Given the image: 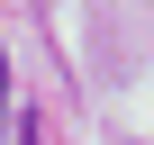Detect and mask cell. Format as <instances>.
<instances>
[{
    "label": "cell",
    "instance_id": "cell-1",
    "mask_svg": "<svg viewBox=\"0 0 154 145\" xmlns=\"http://www.w3.org/2000/svg\"><path fill=\"white\" fill-rule=\"evenodd\" d=\"M0 109H9V54H0Z\"/></svg>",
    "mask_w": 154,
    "mask_h": 145
}]
</instances>
